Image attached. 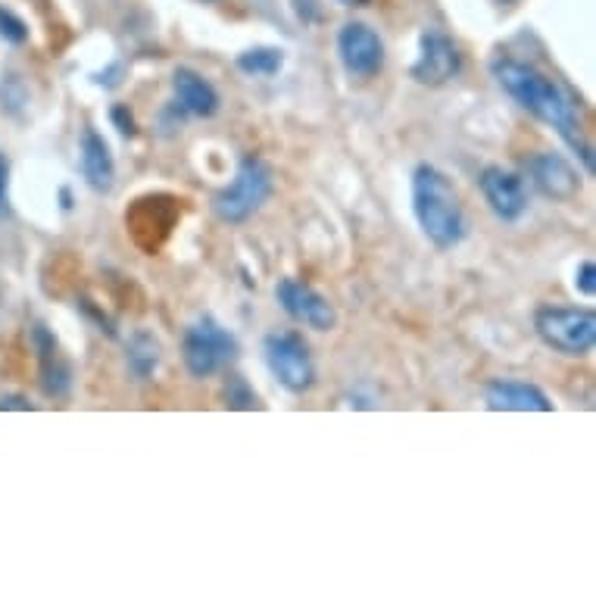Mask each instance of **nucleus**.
I'll list each match as a JSON object with an SVG mask.
<instances>
[{
	"mask_svg": "<svg viewBox=\"0 0 596 596\" xmlns=\"http://www.w3.org/2000/svg\"><path fill=\"white\" fill-rule=\"evenodd\" d=\"M494 76L500 88L513 98L522 110H528L535 119L555 128L565 141L581 150L587 172H594V153L591 147L581 145V123H577V110L572 98L559 88V84L543 76L540 69L518 60H500L494 66Z\"/></svg>",
	"mask_w": 596,
	"mask_h": 596,
	"instance_id": "obj_1",
	"label": "nucleus"
},
{
	"mask_svg": "<svg viewBox=\"0 0 596 596\" xmlns=\"http://www.w3.org/2000/svg\"><path fill=\"white\" fill-rule=\"evenodd\" d=\"M412 213H415L422 234L437 250L462 244V238L469 231L466 209H462L456 187L440 169L428 163H422L412 172Z\"/></svg>",
	"mask_w": 596,
	"mask_h": 596,
	"instance_id": "obj_2",
	"label": "nucleus"
},
{
	"mask_svg": "<svg viewBox=\"0 0 596 596\" xmlns=\"http://www.w3.org/2000/svg\"><path fill=\"white\" fill-rule=\"evenodd\" d=\"M272 185H275V179H272L268 163H263L260 157H244L238 163L231 185H226L213 197V213L228 226H241L253 213L263 209L272 194Z\"/></svg>",
	"mask_w": 596,
	"mask_h": 596,
	"instance_id": "obj_3",
	"label": "nucleus"
},
{
	"mask_svg": "<svg viewBox=\"0 0 596 596\" xmlns=\"http://www.w3.org/2000/svg\"><path fill=\"white\" fill-rule=\"evenodd\" d=\"M535 329L540 341L555 353L584 356L594 349L596 316L591 309L575 307H540L535 316Z\"/></svg>",
	"mask_w": 596,
	"mask_h": 596,
	"instance_id": "obj_4",
	"label": "nucleus"
},
{
	"mask_svg": "<svg viewBox=\"0 0 596 596\" xmlns=\"http://www.w3.org/2000/svg\"><path fill=\"white\" fill-rule=\"evenodd\" d=\"M238 356V341L216 319H197L182 337V363L194 378H209L222 371Z\"/></svg>",
	"mask_w": 596,
	"mask_h": 596,
	"instance_id": "obj_5",
	"label": "nucleus"
},
{
	"mask_svg": "<svg viewBox=\"0 0 596 596\" xmlns=\"http://www.w3.org/2000/svg\"><path fill=\"white\" fill-rule=\"evenodd\" d=\"M268 371L278 378L282 388L290 393H303L316 385V363L309 356L307 341L294 331H278L263 341Z\"/></svg>",
	"mask_w": 596,
	"mask_h": 596,
	"instance_id": "obj_6",
	"label": "nucleus"
},
{
	"mask_svg": "<svg viewBox=\"0 0 596 596\" xmlns=\"http://www.w3.org/2000/svg\"><path fill=\"white\" fill-rule=\"evenodd\" d=\"M337 54L353 79H371L385 69V42L366 22H347L337 32Z\"/></svg>",
	"mask_w": 596,
	"mask_h": 596,
	"instance_id": "obj_7",
	"label": "nucleus"
},
{
	"mask_svg": "<svg viewBox=\"0 0 596 596\" xmlns=\"http://www.w3.org/2000/svg\"><path fill=\"white\" fill-rule=\"evenodd\" d=\"M481 185V194L488 206L494 209L496 219L503 222H518L525 213H528V204H531V191L525 185V179L518 172H509L503 165H488L478 179Z\"/></svg>",
	"mask_w": 596,
	"mask_h": 596,
	"instance_id": "obj_8",
	"label": "nucleus"
},
{
	"mask_svg": "<svg viewBox=\"0 0 596 596\" xmlns=\"http://www.w3.org/2000/svg\"><path fill=\"white\" fill-rule=\"evenodd\" d=\"M275 297H278V303H282V309L288 312L290 319L307 325V329L331 331L337 325V312H334L329 300L316 288L297 282V278H282L278 288H275Z\"/></svg>",
	"mask_w": 596,
	"mask_h": 596,
	"instance_id": "obj_9",
	"label": "nucleus"
},
{
	"mask_svg": "<svg viewBox=\"0 0 596 596\" xmlns=\"http://www.w3.org/2000/svg\"><path fill=\"white\" fill-rule=\"evenodd\" d=\"M462 54L444 32H425L419 42V60L412 62V79L422 84H444L459 76Z\"/></svg>",
	"mask_w": 596,
	"mask_h": 596,
	"instance_id": "obj_10",
	"label": "nucleus"
},
{
	"mask_svg": "<svg viewBox=\"0 0 596 596\" xmlns=\"http://www.w3.org/2000/svg\"><path fill=\"white\" fill-rule=\"evenodd\" d=\"M79 160H82V175L91 191L110 194L116 185V163L110 145L98 128H84L82 141H79Z\"/></svg>",
	"mask_w": 596,
	"mask_h": 596,
	"instance_id": "obj_11",
	"label": "nucleus"
},
{
	"mask_svg": "<svg viewBox=\"0 0 596 596\" xmlns=\"http://www.w3.org/2000/svg\"><path fill=\"white\" fill-rule=\"evenodd\" d=\"M488 410L494 412H550L553 403L550 397L540 391L537 385L528 381H509V378H496L484 391Z\"/></svg>",
	"mask_w": 596,
	"mask_h": 596,
	"instance_id": "obj_12",
	"label": "nucleus"
},
{
	"mask_svg": "<svg viewBox=\"0 0 596 596\" xmlns=\"http://www.w3.org/2000/svg\"><path fill=\"white\" fill-rule=\"evenodd\" d=\"M528 175L553 200H572L577 191H581L577 172L559 153H537L535 160L528 163Z\"/></svg>",
	"mask_w": 596,
	"mask_h": 596,
	"instance_id": "obj_13",
	"label": "nucleus"
},
{
	"mask_svg": "<svg viewBox=\"0 0 596 596\" xmlns=\"http://www.w3.org/2000/svg\"><path fill=\"white\" fill-rule=\"evenodd\" d=\"M172 91H175V103L185 110L187 116L209 119L219 113V91L206 82L200 72H194L187 66H179L172 72Z\"/></svg>",
	"mask_w": 596,
	"mask_h": 596,
	"instance_id": "obj_14",
	"label": "nucleus"
},
{
	"mask_svg": "<svg viewBox=\"0 0 596 596\" xmlns=\"http://www.w3.org/2000/svg\"><path fill=\"white\" fill-rule=\"evenodd\" d=\"M32 341H35V349H38V363H42L44 391L54 393V397H62V393L69 391V385H72V369H69V363L60 356L57 337L44 329V325H35Z\"/></svg>",
	"mask_w": 596,
	"mask_h": 596,
	"instance_id": "obj_15",
	"label": "nucleus"
},
{
	"mask_svg": "<svg viewBox=\"0 0 596 596\" xmlns=\"http://www.w3.org/2000/svg\"><path fill=\"white\" fill-rule=\"evenodd\" d=\"M160 359H163V347L160 341L150 334V331H135L125 344V363H128V371L135 378L147 381L153 371L160 369Z\"/></svg>",
	"mask_w": 596,
	"mask_h": 596,
	"instance_id": "obj_16",
	"label": "nucleus"
},
{
	"mask_svg": "<svg viewBox=\"0 0 596 596\" xmlns=\"http://www.w3.org/2000/svg\"><path fill=\"white\" fill-rule=\"evenodd\" d=\"M282 66H285V50H278V47H253V50H244L238 57V69L244 76H253V79L278 76Z\"/></svg>",
	"mask_w": 596,
	"mask_h": 596,
	"instance_id": "obj_17",
	"label": "nucleus"
},
{
	"mask_svg": "<svg viewBox=\"0 0 596 596\" xmlns=\"http://www.w3.org/2000/svg\"><path fill=\"white\" fill-rule=\"evenodd\" d=\"M226 406L228 410H256L260 397L241 375H231L226 385Z\"/></svg>",
	"mask_w": 596,
	"mask_h": 596,
	"instance_id": "obj_18",
	"label": "nucleus"
},
{
	"mask_svg": "<svg viewBox=\"0 0 596 596\" xmlns=\"http://www.w3.org/2000/svg\"><path fill=\"white\" fill-rule=\"evenodd\" d=\"M0 38L10 44L28 42V25H25L16 13L3 10V7H0Z\"/></svg>",
	"mask_w": 596,
	"mask_h": 596,
	"instance_id": "obj_19",
	"label": "nucleus"
},
{
	"mask_svg": "<svg viewBox=\"0 0 596 596\" xmlns=\"http://www.w3.org/2000/svg\"><path fill=\"white\" fill-rule=\"evenodd\" d=\"M575 288L581 290V294H587V297H594L596 290V266L591 263V260H584L581 266H577L575 272Z\"/></svg>",
	"mask_w": 596,
	"mask_h": 596,
	"instance_id": "obj_20",
	"label": "nucleus"
},
{
	"mask_svg": "<svg viewBox=\"0 0 596 596\" xmlns=\"http://www.w3.org/2000/svg\"><path fill=\"white\" fill-rule=\"evenodd\" d=\"M110 116H113V123H116L123 138H135V119H131V113H128L125 106H113Z\"/></svg>",
	"mask_w": 596,
	"mask_h": 596,
	"instance_id": "obj_21",
	"label": "nucleus"
},
{
	"mask_svg": "<svg viewBox=\"0 0 596 596\" xmlns=\"http://www.w3.org/2000/svg\"><path fill=\"white\" fill-rule=\"evenodd\" d=\"M7 185H10V163H7V157L0 153V216H7Z\"/></svg>",
	"mask_w": 596,
	"mask_h": 596,
	"instance_id": "obj_22",
	"label": "nucleus"
},
{
	"mask_svg": "<svg viewBox=\"0 0 596 596\" xmlns=\"http://www.w3.org/2000/svg\"><path fill=\"white\" fill-rule=\"evenodd\" d=\"M119 72H123V66L116 62V66H110L106 72H98V76H94V82L103 84V88H116V84H119V79H116Z\"/></svg>",
	"mask_w": 596,
	"mask_h": 596,
	"instance_id": "obj_23",
	"label": "nucleus"
},
{
	"mask_svg": "<svg viewBox=\"0 0 596 596\" xmlns=\"http://www.w3.org/2000/svg\"><path fill=\"white\" fill-rule=\"evenodd\" d=\"M0 410H22V412H28V410H32V403H28L25 397H0Z\"/></svg>",
	"mask_w": 596,
	"mask_h": 596,
	"instance_id": "obj_24",
	"label": "nucleus"
}]
</instances>
